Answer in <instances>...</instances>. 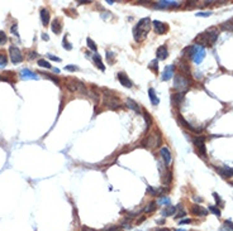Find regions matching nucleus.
Here are the masks:
<instances>
[{
    "label": "nucleus",
    "mask_w": 233,
    "mask_h": 231,
    "mask_svg": "<svg viewBox=\"0 0 233 231\" xmlns=\"http://www.w3.org/2000/svg\"><path fill=\"white\" fill-rule=\"evenodd\" d=\"M149 25H151L149 18H143L137 23V25L133 28V35H134V39L137 40V42H142V40L147 37V33L149 31Z\"/></svg>",
    "instance_id": "obj_1"
},
{
    "label": "nucleus",
    "mask_w": 233,
    "mask_h": 231,
    "mask_svg": "<svg viewBox=\"0 0 233 231\" xmlns=\"http://www.w3.org/2000/svg\"><path fill=\"white\" fill-rule=\"evenodd\" d=\"M218 35H219L218 29L210 28V29H208L205 33H201V34L196 38V42H198L199 46H200V44H203V46H208V44H209V46H213V44L215 43Z\"/></svg>",
    "instance_id": "obj_2"
},
{
    "label": "nucleus",
    "mask_w": 233,
    "mask_h": 231,
    "mask_svg": "<svg viewBox=\"0 0 233 231\" xmlns=\"http://www.w3.org/2000/svg\"><path fill=\"white\" fill-rule=\"evenodd\" d=\"M66 87L71 92H76V93H81V95H88V90H86L85 85L79 80H75V78L68 80L66 82Z\"/></svg>",
    "instance_id": "obj_3"
},
{
    "label": "nucleus",
    "mask_w": 233,
    "mask_h": 231,
    "mask_svg": "<svg viewBox=\"0 0 233 231\" xmlns=\"http://www.w3.org/2000/svg\"><path fill=\"white\" fill-rule=\"evenodd\" d=\"M189 51H190L189 56L193 58V61H194L196 64H200V63L203 62L204 57H205V51H204L203 46L195 44V46H193V47H190Z\"/></svg>",
    "instance_id": "obj_4"
},
{
    "label": "nucleus",
    "mask_w": 233,
    "mask_h": 231,
    "mask_svg": "<svg viewBox=\"0 0 233 231\" xmlns=\"http://www.w3.org/2000/svg\"><path fill=\"white\" fill-rule=\"evenodd\" d=\"M189 86H190V81L186 77H184L181 75H176L175 76V80H174V87L175 89L184 92V91H186L189 89Z\"/></svg>",
    "instance_id": "obj_5"
},
{
    "label": "nucleus",
    "mask_w": 233,
    "mask_h": 231,
    "mask_svg": "<svg viewBox=\"0 0 233 231\" xmlns=\"http://www.w3.org/2000/svg\"><path fill=\"white\" fill-rule=\"evenodd\" d=\"M9 56H10V60L11 62L17 64V63H20L23 61V54L20 52V49L15 46H10L9 47Z\"/></svg>",
    "instance_id": "obj_6"
},
{
    "label": "nucleus",
    "mask_w": 233,
    "mask_h": 231,
    "mask_svg": "<svg viewBox=\"0 0 233 231\" xmlns=\"http://www.w3.org/2000/svg\"><path fill=\"white\" fill-rule=\"evenodd\" d=\"M161 143V137H160V134L157 131H153V133H151L148 135V138H147V142L145 143L146 146L148 148H153V146H158Z\"/></svg>",
    "instance_id": "obj_7"
},
{
    "label": "nucleus",
    "mask_w": 233,
    "mask_h": 231,
    "mask_svg": "<svg viewBox=\"0 0 233 231\" xmlns=\"http://www.w3.org/2000/svg\"><path fill=\"white\" fill-rule=\"evenodd\" d=\"M104 97H105V104L108 107H110V109H117L119 107L120 102L119 100L117 99V96H113V95H104Z\"/></svg>",
    "instance_id": "obj_8"
},
{
    "label": "nucleus",
    "mask_w": 233,
    "mask_h": 231,
    "mask_svg": "<svg viewBox=\"0 0 233 231\" xmlns=\"http://www.w3.org/2000/svg\"><path fill=\"white\" fill-rule=\"evenodd\" d=\"M194 144L198 149V152H200V154L203 157H205V138L204 137H196L194 139Z\"/></svg>",
    "instance_id": "obj_9"
},
{
    "label": "nucleus",
    "mask_w": 233,
    "mask_h": 231,
    "mask_svg": "<svg viewBox=\"0 0 233 231\" xmlns=\"http://www.w3.org/2000/svg\"><path fill=\"white\" fill-rule=\"evenodd\" d=\"M117 77H118V80H119V82L124 86V87H132L133 86V84H132V81L128 78V76L126 75V73H123V72H119L118 75H117Z\"/></svg>",
    "instance_id": "obj_10"
},
{
    "label": "nucleus",
    "mask_w": 233,
    "mask_h": 231,
    "mask_svg": "<svg viewBox=\"0 0 233 231\" xmlns=\"http://www.w3.org/2000/svg\"><path fill=\"white\" fill-rule=\"evenodd\" d=\"M152 24H153V28H155V31H156L157 34H163L167 31V25L165 23L160 22V20H153Z\"/></svg>",
    "instance_id": "obj_11"
},
{
    "label": "nucleus",
    "mask_w": 233,
    "mask_h": 231,
    "mask_svg": "<svg viewBox=\"0 0 233 231\" xmlns=\"http://www.w3.org/2000/svg\"><path fill=\"white\" fill-rule=\"evenodd\" d=\"M160 154H161L163 162H165L166 164H170L171 163V152H170V149L167 146H162L161 151H160Z\"/></svg>",
    "instance_id": "obj_12"
},
{
    "label": "nucleus",
    "mask_w": 233,
    "mask_h": 231,
    "mask_svg": "<svg viewBox=\"0 0 233 231\" xmlns=\"http://www.w3.org/2000/svg\"><path fill=\"white\" fill-rule=\"evenodd\" d=\"M19 75H20V78L22 80H37L38 78V76L34 73V72H32L31 70H22L20 72H19Z\"/></svg>",
    "instance_id": "obj_13"
},
{
    "label": "nucleus",
    "mask_w": 233,
    "mask_h": 231,
    "mask_svg": "<svg viewBox=\"0 0 233 231\" xmlns=\"http://www.w3.org/2000/svg\"><path fill=\"white\" fill-rule=\"evenodd\" d=\"M174 70H175L174 64L166 66V67H165V71L162 72V80H163V81H169V80L174 76Z\"/></svg>",
    "instance_id": "obj_14"
},
{
    "label": "nucleus",
    "mask_w": 233,
    "mask_h": 231,
    "mask_svg": "<svg viewBox=\"0 0 233 231\" xmlns=\"http://www.w3.org/2000/svg\"><path fill=\"white\" fill-rule=\"evenodd\" d=\"M156 56H157V60H165V58H167V56H169L167 47L166 46L158 47L157 51H156Z\"/></svg>",
    "instance_id": "obj_15"
},
{
    "label": "nucleus",
    "mask_w": 233,
    "mask_h": 231,
    "mask_svg": "<svg viewBox=\"0 0 233 231\" xmlns=\"http://www.w3.org/2000/svg\"><path fill=\"white\" fill-rule=\"evenodd\" d=\"M217 171L221 173V175H222V177H224V178L233 177V168H229V167H219V168H217Z\"/></svg>",
    "instance_id": "obj_16"
},
{
    "label": "nucleus",
    "mask_w": 233,
    "mask_h": 231,
    "mask_svg": "<svg viewBox=\"0 0 233 231\" xmlns=\"http://www.w3.org/2000/svg\"><path fill=\"white\" fill-rule=\"evenodd\" d=\"M157 8H171V6H179L180 2H171V0H163V2L156 3Z\"/></svg>",
    "instance_id": "obj_17"
},
{
    "label": "nucleus",
    "mask_w": 233,
    "mask_h": 231,
    "mask_svg": "<svg viewBox=\"0 0 233 231\" xmlns=\"http://www.w3.org/2000/svg\"><path fill=\"white\" fill-rule=\"evenodd\" d=\"M191 213L195 215V216H207V215H208V210L203 208L201 206L194 205L193 207H191Z\"/></svg>",
    "instance_id": "obj_18"
},
{
    "label": "nucleus",
    "mask_w": 233,
    "mask_h": 231,
    "mask_svg": "<svg viewBox=\"0 0 233 231\" xmlns=\"http://www.w3.org/2000/svg\"><path fill=\"white\" fill-rule=\"evenodd\" d=\"M184 100V92L181 93H172L171 95V102L172 105L177 106V105H180V102Z\"/></svg>",
    "instance_id": "obj_19"
},
{
    "label": "nucleus",
    "mask_w": 233,
    "mask_h": 231,
    "mask_svg": "<svg viewBox=\"0 0 233 231\" xmlns=\"http://www.w3.org/2000/svg\"><path fill=\"white\" fill-rule=\"evenodd\" d=\"M51 28H52V32L53 33H61V29H62V24H61V20L60 19H54L52 22V25H51Z\"/></svg>",
    "instance_id": "obj_20"
},
{
    "label": "nucleus",
    "mask_w": 233,
    "mask_h": 231,
    "mask_svg": "<svg viewBox=\"0 0 233 231\" xmlns=\"http://www.w3.org/2000/svg\"><path fill=\"white\" fill-rule=\"evenodd\" d=\"M177 120H179V123H180V124H183V126H185V128L190 129L191 131H194V133H199V131H200V129H195L194 126H191V125L188 123V121H185L183 116H180V115H179V116H177Z\"/></svg>",
    "instance_id": "obj_21"
},
{
    "label": "nucleus",
    "mask_w": 233,
    "mask_h": 231,
    "mask_svg": "<svg viewBox=\"0 0 233 231\" xmlns=\"http://www.w3.org/2000/svg\"><path fill=\"white\" fill-rule=\"evenodd\" d=\"M148 96H149V100H151V102H152V105H158L160 104V100H158V97H157V95H156L153 89L148 90Z\"/></svg>",
    "instance_id": "obj_22"
},
{
    "label": "nucleus",
    "mask_w": 233,
    "mask_h": 231,
    "mask_svg": "<svg viewBox=\"0 0 233 231\" xmlns=\"http://www.w3.org/2000/svg\"><path fill=\"white\" fill-rule=\"evenodd\" d=\"M127 106H128L129 109H132L133 111H136L137 114L141 113V109H140L138 104H137L136 101H133V100H131V99H127Z\"/></svg>",
    "instance_id": "obj_23"
},
{
    "label": "nucleus",
    "mask_w": 233,
    "mask_h": 231,
    "mask_svg": "<svg viewBox=\"0 0 233 231\" xmlns=\"http://www.w3.org/2000/svg\"><path fill=\"white\" fill-rule=\"evenodd\" d=\"M41 19H42L43 25H47L50 23V13H48V10H46V9L41 10Z\"/></svg>",
    "instance_id": "obj_24"
},
{
    "label": "nucleus",
    "mask_w": 233,
    "mask_h": 231,
    "mask_svg": "<svg viewBox=\"0 0 233 231\" xmlns=\"http://www.w3.org/2000/svg\"><path fill=\"white\" fill-rule=\"evenodd\" d=\"M176 207H174V206H169L167 208H165L162 211V216L163 217H167V216H171V215H174L175 212H176Z\"/></svg>",
    "instance_id": "obj_25"
},
{
    "label": "nucleus",
    "mask_w": 233,
    "mask_h": 231,
    "mask_svg": "<svg viewBox=\"0 0 233 231\" xmlns=\"http://www.w3.org/2000/svg\"><path fill=\"white\" fill-rule=\"evenodd\" d=\"M8 64V57L4 52H0V68H4Z\"/></svg>",
    "instance_id": "obj_26"
},
{
    "label": "nucleus",
    "mask_w": 233,
    "mask_h": 231,
    "mask_svg": "<svg viewBox=\"0 0 233 231\" xmlns=\"http://www.w3.org/2000/svg\"><path fill=\"white\" fill-rule=\"evenodd\" d=\"M94 61H95V64H97L101 71L105 70V67H104V64H103V62H101V58H100V56H99L98 53H97V54H94Z\"/></svg>",
    "instance_id": "obj_27"
},
{
    "label": "nucleus",
    "mask_w": 233,
    "mask_h": 231,
    "mask_svg": "<svg viewBox=\"0 0 233 231\" xmlns=\"http://www.w3.org/2000/svg\"><path fill=\"white\" fill-rule=\"evenodd\" d=\"M208 210H209L212 213H214L215 216H218V217L221 216V210H219L217 206H214V205H209V206H208Z\"/></svg>",
    "instance_id": "obj_28"
},
{
    "label": "nucleus",
    "mask_w": 233,
    "mask_h": 231,
    "mask_svg": "<svg viewBox=\"0 0 233 231\" xmlns=\"http://www.w3.org/2000/svg\"><path fill=\"white\" fill-rule=\"evenodd\" d=\"M156 208H157V203H156V202H151L149 205L145 208V211H146L147 213H149V212H153Z\"/></svg>",
    "instance_id": "obj_29"
},
{
    "label": "nucleus",
    "mask_w": 233,
    "mask_h": 231,
    "mask_svg": "<svg viewBox=\"0 0 233 231\" xmlns=\"http://www.w3.org/2000/svg\"><path fill=\"white\" fill-rule=\"evenodd\" d=\"M148 67H149V68L152 70L153 72H157V71H158V63H157V60L151 61L149 64H148Z\"/></svg>",
    "instance_id": "obj_30"
},
{
    "label": "nucleus",
    "mask_w": 233,
    "mask_h": 231,
    "mask_svg": "<svg viewBox=\"0 0 233 231\" xmlns=\"http://www.w3.org/2000/svg\"><path fill=\"white\" fill-rule=\"evenodd\" d=\"M222 28H223V29H227V31H232V32H233V19H231V20L226 22V23L222 25Z\"/></svg>",
    "instance_id": "obj_31"
},
{
    "label": "nucleus",
    "mask_w": 233,
    "mask_h": 231,
    "mask_svg": "<svg viewBox=\"0 0 233 231\" xmlns=\"http://www.w3.org/2000/svg\"><path fill=\"white\" fill-rule=\"evenodd\" d=\"M38 66H41V67H46V68H51V64H50V62L48 61H46V60H38Z\"/></svg>",
    "instance_id": "obj_32"
},
{
    "label": "nucleus",
    "mask_w": 233,
    "mask_h": 231,
    "mask_svg": "<svg viewBox=\"0 0 233 231\" xmlns=\"http://www.w3.org/2000/svg\"><path fill=\"white\" fill-rule=\"evenodd\" d=\"M86 42H88V46H89V48H90V49H93V51H97V44L94 43V40H93L91 38H88V39H86Z\"/></svg>",
    "instance_id": "obj_33"
},
{
    "label": "nucleus",
    "mask_w": 233,
    "mask_h": 231,
    "mask_svg": "<svg viewBox=\"0 0 233 231\" xmlns=\"http://www.w3.org/2000/svg\"><path fill=\"white\" fill-rule=\"evenodd\" d=\"M6 43V35L3 31H0V46H4Z\"/></svg>",
    "instance_id": "obj_34"
},
{
    "label": "nucleus",
    "mask_w": 233,
    "mask_h": 231,
    "mask_svg": "<svg viewBox=\"0 0 233 231\" xmlns=\"http://www.w3.org/2000/svg\"><path fill=\"white\" fill-rule=\"evenodd\" d=\"M169 203H170V198L167 196L158 200V205H169Z\"/></svg>",
    "instance_id": "obj_35"
},
{
    "label": "nucleus",
    "mask_w": 233,
    "mask_h": 231,
    "mask_svg": "<svg viewBox=\"0 0 233 231\" xmlns=\"http://www.w3.org/2000/svg\"><path fill=\"white\" fill-rule=\"evenodd\" d=\"M145 119H146V123H147V128H149L151 124H152V119H151L148 113H145Z\"/></svg>",
    "instance_id": "obj_36"
},
{
    "label": "nucleus",
    "mask_w": 233,
    "mask_h": 231,
    "mask_svg": "<svg viewBox=\"0 0 233 231\" xmlns=\"http://www.w3.org/2000/svg\"><path fill=\"white\" fill-rule=\"evenodd\" d=\"M212 11H201V13H196V17H210Z\"/></svg>",
    "instance_id": "obj_37"
},
{
    "label": "nucleus",
    "mask_w": 233,
    "mask_h": 231,
    "mask_svg": "<svg viewBox=\"0 0 233 231\" xmlns=\"http://www.w3.org/2000/svg\"><path fill=\"white\" fill-rule=\"evenodd\" d=\"M213 196H214V198H215V201H217V203H218V205H219V206H222V205H223V201L221 200V197H219V195L214 192V193H213Z\"/></svg>",
    "instance_id": "obj_38"
},
{
    "label": "nucleus",
    "mask_w": 233,
    "mask_h": 231,
    "mask_svg": "<svg viewBox=\"0 0 233 231\" xmlns=\"http://www.w3.org/2000/svg\"><path fill=\"white\" fill-rule=\"evenodd\" d=\"M224 226H226L227 229H229V230H232V231H233V222H232L231 220L224 221Z\"/></svg>",
    "instance_id": "obj_39"
},
{
    "label": "nucleus",
    "mask_w": 233,
    "mask_h": 231,
    "mask_svg": "<svg viewBox=\"0 0 233 231\" xmlns=\"http://www.w3.org/2000/svg\"><path fill=\"white\" fill-rule=\"evenodd\" d=\"M63 48H66L67 51H71V49H72V46H70V43H68L67 40H66V38L63 39Z\"/></svg>",
    "instance_id": "obj_40"
},
{
    "label": "nucleus",
    "mask_w": 233,
    "mask_h": 231,
    "mask_svg": "<svg viewBox=\"0 0 233 231\" xmlns=\"http://www.w3.org/2000/svg\"><path fill=\"white\" fill-rule=\"evenodd\" d=\"M65 70H66V71H71V72H74V71H77V67H76V66H66V67H65Z\"/></svg>",
    "instance_id": "obj_41"
},
{
    "label": "nucleus",
    "mask_w": 233,
    "mask_h": 231,
    "mask_svg": "<svg viewBox=\"0 0 233 231\" xmlns=\"http://www.w3.org/2000/svg\"><path fill=\"white\" fill-rule=\"evenodd\" d=\"M180 210H181V208H180ZM184 216H186V212H185L184 210H181L180 212H177V215H176L175 217H176V219H181V217H184Z\"/></svg>",
    "instance_id": "obj_42"
},
{
    "label": "nucleus",
    "mask_w": 233,
    "mask_h": 231,
    "mask_svg": "<svg viewBox=\"0 0 233 231\" xmlns=\"http://www.w3.org/2000/svg\"><path fill=\"white\" fill-rule=\"evenodd\" d=\"M11 33L14 34V35H17V37L19 35V34H18V29H17V24H13V27H11Z\"/></svg>",
    "instance_id": "obj_43"
},
{
    "label": "nucleus",
    "mask_w": 233,
    "mask_h": 231,
    "mask_svg": "<svg viewBox=\"0 0 233 231\" xmlns=\"http://www.w3.org/2000/svg\"><path fill=\"white\" fill-rule=\"evenodd\" d=\"M120 226H122V229H131V224L128 221H123Z\"/></svg>",
    "instance_id": "obj_44"
},
{
    "label": "nucleus",
    "mask_w": 233,
    "mask_h": 231,
    "mask_svg": "<svg viewBox=\"0 0 233 231\" xmlns=\"http://www.w3.org/2000/svg\"><path fill=\"white\" fill-rule=\"evenodd\" d=\"M180 68L184 70L185 72H189V66H188L186 63H181V64H180Z\"/></svg>",
    "instance_id": "obj_45"
},
{
    "label": "nucleus",
    "mask_w": 233,
    "mask_h": 231,
    "mask_svg": "<svg viewBox=\"0 0 233 231\" xmlns=\"http://www.w3.org/2000/svg\"><path fill=\"white\" fill-rule=\"evenodd\" d=\"M103 231H119V229L117 226H110V227H108V229H104Z\"/></svg>",
    "instance_id": "obj_46"
},
{
    "label": "nucleus",
    "mask_w": 233,
    "mask_h": 231,
    "mask_svg": "<svg viewBox=\"0 0 233 231\" xmlns=\"http://www.w3.org/2000/svg\"><path fill=\"white\" fill-rule=\"evenodd\" d=\"M106 56L109 58V62H113V57H114V54L112 52H106Z\"/></svg>",
    "instance_id": "obj_47"
},
{
    "label": "nucleus",
    "mask_w": 233,
    "mask_h": 231,
    "mask_svg": "<svg viewBox=\"0 0 233 231\" xmlns=\"http://www.w3.org/2000/svg\"><path fill=\"white\" fill-rule=\"evenodd\" d=\"M48 58H50V60H53V61H57V62H60V61H61V58H58V57H54V56H52V54H48Z\"/></svg>",
    "instance_id": "obj_48"
},
{
    "label": "nucleus",
    "mask_w": 233,
    "mask_h": 231,
    "mask_svg": "<svg viewBox=\"0 0 233 231\" xmlns=\"http://www.w3.org/2000/svg\"><path fill=\"white\" fill-rule=\"evenodd\" d=\"M29 58H34V57H37V52H29V56H28Z\"/></svg>",
    "instance_id": "obj_49"
},
{
    "label": "nucleus",
    "mask_w": 233,
    "mask_h": 231,
    "mask_svg": "<svg viewBox=\"0 0 233 231\" xmlns=\"http://www.w3.org/2000/svg\"><path fill=\"white\" fill-rule=\"evenodd\" d=\"M81 231H97V230L90 229V227H83V229H81Z\"/></svg>",
    "instance_id": "obj_50"
},
{
    "label": "nucleus",
    "mask_w": 233,
    "mask_h": 231,
    "mask_svg": "<svg viewBox=\"0 0 233 231\" xmlns=\"http://www.w3.org/2000/svg\"><path fill=\"white\" fill-rule=\"evenodd\" d=\"M189 222H190L189 219H186V220H181V221H180V224H189Z\"/></svg>",
    "instance_id": "obj_51"
},
{
    "label": "nucleus",
    "mask_w": 233,
    "mask_h": 231,
    "mask_svg": "<svg viewBox=\"0 0 233 231\" xmlns=\"http://www.w3.org/2000/svg\"><path fill=\"white\" fill-rule=\"evenodd\" d=\"M42 38H43L45 40H48V39H50V37H48L47 34H42Z\"/></svg>",
    "instance_id": "obj_52"
},
{
    "label": "nucleus",
    "mask_w": 233,
    "mask_h": 231,
    "mask_svg": "<svg viewBox=\"0 0 233 231\" xmlns=\"http://www.w3.org/2000/svg\"><path fill=\"white\" fill-rule=\"evenodd\" d=\"M221 231H232V230H229V229H227L226 226H223V227H221Z\"/></svg>",
    "instance_id": "obj_53"
},
{
    "label": "nucleus",
    "mask_w": 233,
    "mask_h": 231,
    "mask_svg": "<svg viewBox=\"0 0 233 231\" xmlns=\"http://www.w3.org/2000/svg\"><path fill=\"white\" fill-rule=\"evenodd\" d=\"M157 224H160V225H163V224H165V220H158V221H157Z\"/></svg>",
    "instance_id": "obj_54"
},
{
    "label": "nucleus",
    "mask_w": 233,
    "mask_h": 231,
    "mask_svg": "<svg viewBox=\"0 0 233 231\" xmlns=\"http://www.w3.org/2000/svg\"><path fill=\"white\" fill-rule=\"evenodd\" d=\"M175 231H185V230H183V229H179V230H175Z\"/></svg>",
    "instance_id": "obj_55"
},
{
    "label": "nucleus",
    "mask_w": 233,
    "mask_h": 231,
    "mask_svg": "<svg viewBox=\"0 0 233 231\" xmlns=\"http://www.w3.org/2000/svg\"><path fill=\"white\" fill-rule=\"evenodd\" d=\"M0 80H3V78H2V77H0Z\"/></svg>",
    "instance_id": "obj_56"
}]
</instances>
